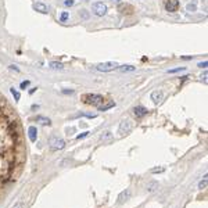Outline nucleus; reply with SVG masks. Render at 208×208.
Instances as JSON below:
<instances>
[{
  "label": "nucleus",
  "mask_w": 208,
  "mask_h": 208,
  "mask_svg": "<svg viewBox=\"0 0 208 208\" xmlns=\"http://www.w3.org/2000/svg\"><path fill=\"white\" fill-rule=\"evenodd\" d=\"M74 4H75L74 0H65V1H64V6H67V7H71V6H74Z\"/></svg>",
  "instance_id": "nucleus-22"
},
{
  "label": "nucleus",
  "mask_w": 208,
  "mask_h": 208,
  "mask_svg": "<svg viewBox=\"0 0 208 208\" xmlns=\"http://www.w3.org/2000/svg\"><path fill=\"white\" fill-rule=\"evenodd\" d=\"M28 86H29V81H25V82H21L20 87H21V89H27Z\"/></svg>",
  "instance_id": "nucleus-24"
},
{
  "label": "nucleus",
  "mask_w": 208,
  "mask_h": 208,
  "mask_svg": "<svg viewBox=\"0 0 208 208\" xmlns=\"http://www.w3.org/2000/svg\"><path fill=\"white\" fill-rule=\"evenodd\" d=\"M22 205H24V201H22V200H20L18 203L15 204V205H14L13 208H22Z\"/></svg>",
  "instance_id": "nucleus-26"
},
{
  "label": "nucleus",
  "mask_w": 208,
  "mask_h": 208,
  "mask_svg": "<svg viewBox=\"0 0 208 208\" xmlns=\"http://www.w3.org/2000/svg\"><path fill=\"white\" fill-rule=\"evenodd\" d=\"M68 18H69V13H68V11H64V13L61 14V17H60V21H61V22H65Z\"/></svg>",
  "instance_id": "nucleus-18"
},
{
  "label": "nucleus",
  "mask_w": 208,
  "mask_h": 208,
  "mask_svg": "<svg viewBox=\"0 0 208 208\" xmlns=\"http://www.w3.org/2000/svg\"><path fill=\"white\" fill-rule=\"evenodd\" d=\"M181 71H185V67H179V68H175V69H169L168 72H169V74H176V72H181Z\"/></svg>",
  "instance_id": "nucleus-20"
},
{
  "label": "nucleus",
  "mask_w": 208,
  "mask_h": 208,
  "mask_svg": "<svg viewBox=\"0 0 208 208\" xmlns=\"http://www.w3.org/2000/svg\"><path fill=\"white\" fill-rule=\"evenodd\" d=\"M92 11H93V14L97 15V17H103V15H105V13H107V6L104 4L103 1H96V3L92 4Z\"/></svg>",
  "instance_id": "nucleus-2"
},
{
  "label": "nucleus",
  "mask_w": 208,
  "mask_h": 208,
  "mask_svg": "<svg viewBox=\"0 0 208 208\" xmlns=\"http://www.w3.org/2000/svg\"><path fill=\"white\" fill-rule=\"evenodd\" d=\"M132 128H133V124H132L131 119H124L122 122L119 124V128H118V133H119L121 136L128 135V133L132 131Z\"/></svg>",
  "instance_id": "nucleus-3"
},
{
  "label": "nucleus",
  "mask_w": 208,
  "mask_h": 208,
  "mask_svg": "<svg viewBox=\"0 0 208 208\" xmlns=\"http://www.w3.org/2000/svg\"><path fill=\"white\" fill-rule=\"evenodd\" d=\"M129 197H131V190L126 189L125 191H122V193L119 194V197H118V203H119V204L125 203V201H128V200H129Z\"/></svg>",
  "instance_id": "nucleus-10"
},
{
  "label": "nucleus",
  "mask_w": 208,
  "mask_h": 208,
  "mask_svg": "<svg viewBox=\"0 0 208 208\" xmlns=\"http://www.w3.org/2000/svg\"><path fill=\"white\" fill-rule=\"evenodd\" d=\"M10 68H11V69H15V71H20L17 65H10Z\"/></svg>",
  "instance_id": "nucleus-28"
},
{
  "label": "nucleus",
  "mask_w": 208,
  "mask_h": 208,
  "mask_svg": "<svg viewBox=\"0 0 208 208\" xmlns=\"http://www.w3.org/2000/svg\"><path fill=\"white\" fill-rule=\"evenodd\" d=\"M87 136H89V132H83L82 135H78L77 136V139H78V140H81V139H83V137H87Z\"/></svg>",
  "instance_id": "nucleus-23"
},
{
  "label": "nucleus",
  "mask_w": 208,
  "mask_h": 208,
  "mask_svg": "<svg viewBox=\"0 0 208 208\" xmlns=\"http://www.w3.org/2000/svg\"><path fill=\"white\" fill-rule=\"evenodd\" d=\"M50 67L54 68V69H63L64 65L61 63H57V61H51V63H50Z\"/></svg>",
  "instance_id": "nucleus-16"
},
{
  "label": "nucleus",
  "mask_w": 208,
  "mask_h": 208,
  "mask_svg": "<svg viewBox=\"0 0 208 208\" xmlns=\"http://www.w3.org/2000/svg\"><path fill=\"white\" fill-rule=\"evenodd\" d=\"M33 9L42 14H47V6L43 4V3H35V4H33Z\"/></svg>",
  "instance_id": "nucleus-13"
},
{
  "label": "nucleus",
  "mask_w": 208,
  "mask_h": 208,
  "mask_svg": "<svg viewBox=\"0 0 208 208\" xmlns=\"http://www.w3.org/2000/svg\"><path fill=\"white\" fill-rule=\"evenodd\" d=\"M118 10H119L122 14H132L133 11H135V10H133V7H132L131 4H126V3H125V4H124V3H121V4L118 6Z\"/></svg>",
  "instance_id": "nucleus-9"
},
{
  "label": "nucleus",
  "mask_w": 208,
  "mask_h": 208,
  "mask_svg": "<svg viewBox=\"0 0 208 208\" xmlns=\"http://www.w3.org/2000/svg\"><path fill=\"white\" fill-rule=\"evenodd\" d=\"M10 92H11V95L14 96V99L17 100V101H18V100H20V97H21V96H20V92L17 90V89H14V87H11V89H10Z\"/></svg>",
  "instance_id": "nucleus-17"
},
{
  "label": "nucleus",
  "mask_w": 208,
  "mask_h": 208,
  "mask_svg": "<svg viewBox=\"0 0 208 208\" xmlns=\"http://www.w3.org/2000/svg\"><path fill=\"white\" fill-rule=\"evenodd\" d=\"M111 137V132H104V135H101V140H105V139H110Z\"/></svg>",
  "instance_id": "nucleus-21"
},
{
  "label": "nucleus",
  "mask_w": 208,
  "mask_h": 208,
  "mask_svg": "<svg viewBox=\"0 0 208 208\" xmlns=\"http://www.w3.org/2000/svg\"><path fill=\"white\" fill-rule=\"evenodd\" d=\"M162 97H164V95L161 90H155L151 93V100H153L154 103H160V101L162 100Z\"/></svg>",
  "instance_id": "nucleus-12"
},
{
  "label": "nucleus",
  "mask_w": 208,
  "mask_h": 208,
  "mask_svg": "<svg viewBox=\"0 0 208 208\" xmlns=\"http://www.w3.org/2000/svg\"><path fill=\"white\" fill-rule=\"evenodd\" d=\"M205 187H207V175H205V176H204V179L201 182H200L199 183V189H205Z\"/></svg>",
  "instance_id": "nucleus-19"
},
{
  "label": "nucleus",
  "mask_w": 208,
  "mask_h": 208,
  "mask_svg": "<svg viewBox=\"0 0 208 208\" xmlns=\"http://www.w3.org/2000/svg\"><path fill=\"white\" fill-rule=\"evenodd\" d=\"M119 65H118L115 61H107V63H101V64H97L96 65V68L99 69V71H101V72H108V71H113V69H115V68H118Z\"/></svg>",
  "instance_id": "nucleus-4"
},
{
  "label": "nucleus",
  "mask_w": 208,
  "mask_h": 208,
  "mask_svg": "<svg viewBox=\"0 0 208 208\" xmlns=\"http://www.w3.org/2000/svg\"><path fill=\"white\" fill-rule=\"evenodd\" d=\"M158 183L157 182H150V183H147V190L149 191H154V190H157L158 189Z\"/></svg>",
  "instance_id": "nucleus-15"
},
{
  "label": "nucleus",
  "mask_w": 208,
  "mask_h": 208,
  "mask_svg": "<svg viewBox=\"0 0 208 208\" xmlns=\"http://www.w3.org/2000/svg\"><path fill=\"white\" fill-rule=\"evenodd\" d=\"M182 58H183V60H191L193 57H190V56H186V57H182Z\"/></svg>",
  "instance_id": "nucleus-30"
},
{
  "label": "nucleus",
  "mask_w": 208,
  "mask_h": 208,
  "mask_svg": "<svg viewBox=\"0 0 208 208\" xmlns=\"http://www.w3.org/2000/svg\"><path fill=\"white\" fill-rule=\"evenodd\" d=\"M207 65H208L207 61H204V63H199V67L200 68H207Z\"/></svg>",
  "instance_id": "nucleus-27"
},
{
  "label": "nucleus",
  "mask_w": 208,
  "mask_h": 208,
  "mask_svg": "<svg viewBox=\"0 0 208 208\" xmlns=\"http://www.w3.org/2000/svg\"><path fill=\"white\" fill-rule=\"evenodd\" d=\"M50 149L51 150H63L65 147V142L63 139H57V137H53L51 140H50Z\"/></svg>",
  "instance_id": "nucleus-6"
},
{
  "label": "nucleus",
  "mask_w": 208,
  "mask_h": 208,
  "mask_svg": "<svg viewBox=\"0 0 208 208\" xmlns=\"http://www.w3.org/2000/svg\"><path fill=\"white\" fill-rule=\"evenodd\" d=\"M115 1H121V0H115Z\"/></svg>",
  "instance_id": "nucleus-33"
},
{
  "label": "nucleus",
  "mask_w": 208,
  "mask_h": 208,
  "mask_svg": "<svg viewBox=\"0 0 208 208\" xmlns=\"http://www.w3.org/2000/svg\"><path fill=\"white\" fill-rule=\"evenodd\" d=\"M83 1H89V0H83Z\"/></svg>",
  "instance_id": "nucleus-32"
},
{
  "label": "nucleus",
  "mask_w": 208,
  "mask_h": 208,
  "mask_svg": "<svg viewBox=\"0 0 208 208\" xmlns=\"http://www.w3.org/2000/svg\"><path fill=\"white\" fill-rule=\"evenodd\" d=\"M187 11H196V4H187Z\"/></svg>",
  "instance_id": "nucleus-25"
},
{
  "label": "nucleus",
  "mask_w": 208,
  "mask_h": 208,
  "mask_svg": "<svg viewBox=\"0 0 208 208\" xmlns=\"http://www.w3.org/2000/svg\"><path fill=\"white\" fill-rule=\"evenodd\" d=\"M133 113H135V115H136V118H143L144 115H147V108H144L143 105H137V107H135L133 108Z\"/></svg>",
  "instance_id": "nucleus-7"
},
{
  "label": "nucleus",
  "mask_w": 208,
  "mask_h": 208,
  "mask_svg": "<svg viewBox=\"0 0 208 208\" xmlns=\"http://www.w3.org/2000/svg\"><path fill=\"white\" fill-rule=\"evenodd\" d=\"M204 83H207V72H205V74H204Z\"/></svg>",
  "instance_id": "nucleus-31"
},
{
  "label": "nucleus",
  "mask_w": 208,
  "mask_h": 208,
  "mask_svg": "<svg viewBox=\"0 0 208 208\" xmlns=\"http://www.w3.org/2000/svg\"><path fill=\"white\" fill-rule=\"evenodd\" d=\"M28 135H29V139H31V142H36V137H38V129H36V126H29V128H28Z\"/></svg>",
  "instance_id": "nucleus-11"
},
{
  "label": "nucleus",
  "mask_w": 208,
  "mask_h": 208,
  "mask_svg": "<svg viewBox=\"0 0 208 208\" xmlns=\"http://www.w3.org/2000/svg\"><path fill=\"white\" fill-rule=\"evenodd\" d=\"M82 101L85 104H90V105H96L99 107L100 104L104 101V97L101 95H95V93H87V95L82 96Z\"/></svg>",
  "instance_id": "nucleus-1"
},
{
  "label": "nucleus",
  "mask_w": 208,
  "mask_h": 208,
  "mask_svg": "<svg viewBox=\"0 0 208 208\" xmlns=\"http://www.w3.org/2000/svg\"><path fill=\"white\" fill-rule=\"evenodd\" d=\"M63 93H65V95H68V93H69V95H71V93H74L72 90H63Z\"/></svg>",
  "instance_id": "nucleus-29"
},
{
  "label": "nucleus",
  "mask_w": 208,
  "mask_h": 208,
  "mask_svg": "<svg viewBox=\"0 0 208 208\" xmlns=\"http://www.w3.org/2000/svg\"><path fill=\"white\" fill-rule=\"evenodd\" d=\"M179 6V0H165V10L168 13H176Z\"/></svg>",
  "instance_id": "nucleus-5"
},
{
  "label": "nucleus",
  "mask_w": 208,
  "mask_h": 208,
  "mask_svg": "<svg viewBox=\"0 0 208 208\" xmlns=\"http://www.w3.org/2000/svg\"><path fill=\"white\" fill-rule=\"evenodd\" d=\"M119 71H122V72H132V71H135L136 67L133 65H121V67H118Z\"/></svg>",
  "instance_id": "nucleus-14"
},
{
  "label": "nucleus",
  "mask_w": 208,
  "mask_h": 208,
  "mask_svg": "<svg viewBox=\"0 0 208 208\" xmlns=\"http://www.w3.org/2000/svg\"><path fill=\"white\" fill-rule=\"evenodd\" d=\"M113 107H115V103H114V101H111V100H104L97 108H99L100 111H105V110H110V108H113Z\"/></svg>",
  "instance_id": "nucleus-8"
}]
</instances>
